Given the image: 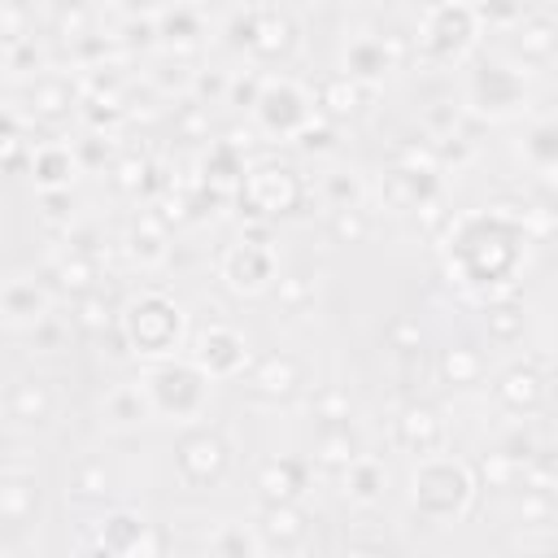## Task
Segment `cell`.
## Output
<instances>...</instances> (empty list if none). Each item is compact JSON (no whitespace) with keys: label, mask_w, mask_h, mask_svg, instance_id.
I'll use <instances>...</instances> for the list:
<instances>
[{"label":"cell","mask_w":558,"mask_h":558,"mask_svg":"<svg viewBox=\"0 0 558 558\" xmlns=\"http://www.w3.org/2000/svg\"><path fill=\"white\" fill-rule=\"evenodd\" d=\"M445 270L449 283H458L466 296L488 301L514 292L527 253H532V227L527 209L510 205H488V209H466L445 222Z\"/></svg>","instance_id":"1"},{"label":"cell","mask_w":558,"mask_h":558,"mask_svg":"<svg viewBox=\"0 0 558 558\" xmlns=\"http://www.w3.org/2000/svg\"><path fill=\"white\" fill-rule=\"evenodd\" d=\"M475 497H480V475L445 449L418 458L410 471V510L432 527L462 523L471 514Z\"/></svg>","instance_id":"2"},{"label":"cell","mask_w":558,"mask_h":558,"mask_svg":"<svg viewBox=\"0 0 558 558\" xmlns=\"http://www.w3.org/2000/svg\"><path fill=\"white\" fill-rule=\"evenodd\" d=\"M118 336L122 344L144 357V362H161V357H179V349L187 344V314L174 296L144 288L135 292L122 314H118Z\"/></svg>","instance_id":"3"},{"label":"cell","mask_w":558,"mask_h":558,"mask_svg":"<svg viewBox=\"0 0 558 558\" xmlns=\"http://www.w3.org/2000/svg\"><path fill=\"white\" fill-rule=\"evenodd\" d=\"M480 31L484 22L471 9V0H432L414 31V57L427 70H453L475 52Z\"/></svg>","instance_id":"4"},{"label":"cell","mask_w":558,"mask_h":558,"mask_svg":"<svg viewBox=\"0 0 558 558\" xmlns=\"http://www.w3.org/2000/svg\"><path fill=\"white\" fill-rule=\"evenodd\" d=\"M140 388L148 397L153 418L170 423H196L209 410V379L187 362V357H161L148 362L140 375Z\"/></svg>","instance_id":"5"},{"label":"cell","mask_w":558,"mask_h":558,"mask_svg":"<svg viewBox=\"0 0 558 558\" xmlns=\"http://www.w3.org/2000/svg\"><path fill=\"white\" fill-rule=\"evenodd\" d=\"M248 118L266 140H301L318 122L314 92L288 74H262V87L248 105Z\"/></svg>","instance_id":"6"},{"label":"cell","mask_w":558,"mask_h":558,"mask_svg":"<svg viewBox=\"0 0 558 558\" xmlns=\"http://www.w3.org/2000/svg\"><path fill=\"white\" fill-rule=\"evenodd\" d=\"M462 105H466L475 118L510 122V118H519V113L532 109V87H527V78H523L519 65H506V61H475V65L466 70Z\"/></svg>","instance_id":"7"},{"label":"cell","mask_w":558,"mask_h":558,"mask_svg":"<svg viewBox=\"0 0 558 558\" xmlns=\"http://www.w3.org/2000/svg\"><path fill=\"white\" fill-rule=\"evenodd\" d=\"M227 39H231L240 52H248L253 61H279V57L292 52L296 26H292L288 13H279V9H270V4H248V9H240V13L231 17Z\"/></svg>","instance_id":"8"},{"label":"cell","mask_w":558,"mask_h":558,"mask_svg":"<svg viewBox=\"0 0 558 558\" xmlns=\"http://www.w3.org/2000/svg\"><path fill=\"white\" fill-rule=\"evenodd\" d=\"M240 201L253 218H283L292 214L301 201H305V183L292 166H279V161H257L244 170L240 179Z\"/></svg>","instance_id":"9"},{"label":"cell","mask_w":558,"mask_h":558,"mask_svg":"<svg viewBox=\"0 0 558 558\" xmlns=\"http://www.w3.org/2000/svg\"><path fill=\"white\" fill-rule=\"evenodd\" d=\"M183 349H187V362H192L209 384H227V379H235V375L248 371V340H244L235 327H227V323L201 327Z\"/></svg>","instance_id":"10"},{"label":"cell","mask_w":558,"mask_h":558,"mask_svg":"<svg viewBox=\"0 0 558 558\" xmlns=\"http://www.w3.org/2000/svg\"><path fill=\"white\" fill-rule=\"evenodd\" d=\"M218 279L235 292V296H257L266 292L275 279H279V257L266 240H253V235H240L235 244L222 248L218 257Z\"/></svg>","instance_id":"11"},{"label":"cell","mask_w":558,"mask_h":558,"mask_svg":"<svg viewBox=\"0 0 558 558\" xmlns=\"http://www.w3.org/2000/svg\"><path fill=\"white\" fill-rule=\"evenodd\" d=\"M227 462H231L227 440H222L218 432H205V427L187 432V436L179 440V449H174V471H179V480H183L187 488H209V484H218V480L227 475Z\"/></svg>","instance_id":"12"},{"label":"cell","mask_w":558,"mask_h":558,"mask_svg":"<svg viewBox=\"0 0 558 558\" xmlns=\"http://www.w3.org/2000/svg\"><path fill=\"white\" fill-rule=\"evenodd\" d=\"M445 440H449V427H445V418H440L432 405L410 401V405L397 410V418H392V445H397L401 453L427 458V453H440Z\"/></svg>","instance_id":"13"},{"label":"cell","mask_w":558,"mask_h":558,"mask_svg":"<svg viewBox=\"0 0 558 558\" xmlns=\"http://www.w3.org/2000/svg\"><path fill=\"white\" fill-rule=\"evenodd\" d=\"M92 549L100 554H118V558H135V554H157V541H153V523L135 510H109L100 523H96V541Z\"/></svg>","instance_id":"14"},{"label":"cell","mask_w":558,"mask_h":558,"mask_svg":"<svg viewBox=\"0 0 558 558\" xmlns=\"http://www.w3.org/2000/svg\"><path fill=\"white\" fill-rule=\"evenodd\" d=\"M344 74L362 87H379L388 74H392V44L388 35H375V31H362L344 44Z\"/></svg>","instance_id":"15"},{"label":"cell","mask_w":558,"mask_h":558,"mask_svg":"<svg viewBox=\"0 0 558 558\" xmlns=\"http://www.w3.org/2000/svg\"><path fill=\"white\" fill-rule=\"evenodd\" d=\"M48 314H52V296H48V288H44L39 279L17 275V279H9V283L0 288V318H4L9 327L31 331V327L44 323Z\"/></svg>","instance_id":"16"},{"label":"cell","mask_w":558,"mask_h":558,"mask_svg":"<svg viewBox=\"0 0 558 558\" xmlns=\"http://www.w3.org/2000/svg\"><path fill=\"white\" fill-rule=\"evenodd\" d=\"M257 493L266 501H301L310 493V462L296 458V453L266 458L257 466Z\"/></svg>","instance_id":"17"},{"label":"cell","mask_w":558,"mask_h":558,"mask_svg":"<svg viewBox=\"0 0 558 558\" xmlns=\"http://www.w3.org/2000/svg\"><path fill=\"white\" fill-rule=\"evenodd\" d=\"M78 157H74V144H61V140H48L31 153V183L39 192H70V183L78 179Z\"/></svg>","instance_id":"18"},{"label":"cell","mask_w":558,"mask_h":558,"mask_svg":"<svg viewBox=\"0 0 558 558\" xmlns=\"http://www.w3.org/2000/svg\"><path fill=\"white\" fill-rule=\"evenodd\" d=\"M257 536H262V549H279V554H292L305 545L310 536V523L301 514L296 501H266V514L257 523Z\"/></svg>","instance_id":"19"},{"label":"cell","mask_w":558,"mask_h":558,"mask_svg":"<svg viewBox=\"0 0 558 558\" xmlns=\"http://www.w3.org/2000/svg\"><path fill=\"white\" fill-rule=\"evenodd\" d=\"M153 35H157V44H166V48H174V52H187V48L201 44V35H205V17H201L196 4H187V0H170L166 9L153 13Z\"/></svg>","instance_id":"20"},{"label":"cell","mask_w":558,"mask_h":558,"mask_svg":"<svg viewBox=\"0 0 558 558\" xmlns=\"http://www.w3.org/2000/svg\"><path fill=\"white\" fill-rule=\"evenodd\" d=\"M497 401H501V410H510V414H532V410H541V401H545V371H541L536 362H514V366L501 371V379H497Z\"/></svg>","instance_id":"21"},{"label":"cell","mask_w":558,"mask_h":558,"mask_svg":"<svg viewBox=\"0 0 558 558\" xmlns=\"http://www.w3.org/2000/svg\"><path fill=\"white\" fill-rule=\"evenodd\" d=\"M301 384V366L288 353H266L253 371H248V392L262 401H288Z\"/></svg>","instance_id":"22"},{"label":"cell","mask_w":558,"mask_h":558,"mask_svg":"<svg viewBox=\"0 0 558 558\" xmlns=\"http://www.w3.org/2000/svg\"><path fill=\"white\" fill-rule=\"evenodd\" d=\"M384 488H388V471L379 458L357 453L353 462H344V497L353 506H375L384 497Z\"/></svg>","instance_id":"23"},{"label":"cell","mask_w":558,"mask_h":558,"mask_svg":"<svg viewBox=\"0 0 558 558\" xmlns=\"http://www.w3.org/2000/svg\"><path fill=\"white\" fill-rule=\"evenodd\" d=\"M78 100H83V92H78V83L65 78V74H44V78H35V87H31V109H35L39 118H48V122L65 118Z\"/></svg>","instance_id":"24"},{"label":"cell","mask_w":558,"mask_h":558,"mask_svg":"<svg viewBox=\"0 0 558 558\" xmlns=\"http://www.w3.org/2000/svg\"><path fill=\"white\" fill-rule=\"evenodd\" d=\"M362 83H353L344 70H336V74H327L323 83H318V92H314V109L318 113H327L331 122H340V118H353L357 113V105H362Z\"/></svg>","instance_id":"25"},{"label":"cell","mask_w":558,"mask_h":558,"mask_svg":"<svg viewBox=\"0 0 558 558\" xmlns=\"http://www.w3.org/2000/svg\"><path fill=\"white\" fill-rule=\"evenodd\" d=\"M122 253H126L131 266H140V270H157V266L166 262L170 244H166V231H161L153 218H144V222H135V227L122 235Z\"/></svg>","instance_id":"26"},{"label":"cell","mask_w":558,"mask_h":558,"mask_svg":"<svg viewBox=\"0 0 558 558\" xmlns=\"http://www.w3.org/2000/svg\"><path fill=\"white\" fill-rule=\"evenodd\" d=\"M100 414H105L109 427H135V423L153 418L140 379H135V384H113V388L105 392V401H100Z\"/></svg>","instance_id":"27"},{"label":"cell","mask_w":558,"mask_h":558,"mask_svg":"<svg viewBox=\"0 0 558 558\" xmlns=\"http://www.w3.org/2000/svg\"><path fill=\"white\" fill-rule=\"evenodd\" d=\"M514 48H519V57H523V65H549L554 61V44H558V35H554V22L545 17V13H536V17H519L514 22Z\"/></svg>","instance_id":"28"},{"label":"cell","mask_w":558,"mask_h":558,"mask_svg":"<svg viewBox=\"0 0 558 558\" xmlns=\"http://www.w3.org/2000/svg\"><path fill=\"white\" fill-rule=\"evenodd\" d=\"M244 153H240V144L235 140H218V144H209V157H205V183L214 187V192H231V187H240V179H244Z\"/></svg>","instance_id":"29"},{"label":"cell","mask_w":558,"mask_h":558,"mask_svg":"<svg viewBox=\"0 0 558 558\" xmlns=\"http://www.w3.org/2000/svg\"><path fill=\"white\" fill-rule=\"evenodd\" d=\"M4 410L17 423H44L52 414V392H48L44 379H17L9 388V397H4Z\"/></svg>","instance_id":"30"},{"label":"cell","mask_w":558,"mask_h":558,"mask_svg":"<svg viewBox=\"0 0 558 558\" xmlns=\"http://www.w3.org/2000/svg\"><path fill=\"white\" fill-rule=\"evenodd\" d=\"M39 501V488L26 471H0V519L4 523H22Z\"/></svg>","instance_id":"31"},{"label":"cell","mask_w":558,"mask_h":558,"mask_svg":"<svg viewBox=\"0 0 558 558\" xmlns=\"http://www.w3.org/2000/svg\"><path fill=\"white\" fill-rule=\"evenodd\" d=\"M519 157H523L527 170H536V174L549 179L554 166H558V126H554V122L527 126V135H523V144H519Z\"/></svg>","instance_id":"32"},{"label":"cell","mask_w":558,"mask_h":558,"mask_svg":"<svg viewBox=\"0 0 558 558\" xmlns=\"http://www.w3.org/2000/svg\"><path fill=\"white\" fill-rule=\"evenodd\" d=\"M436 375H440L445 384H453V388L480 384V375H484V353L471 349V344H449V349L440 353V362H436Z\"/></svg>","instance_id":"33"},{"label":"cell","mask_w":558,"mask_h":558,"mask_svg":"<svg viewBox=\"0 0 558 558\" xmlns=\"http://www.w3.org/2000/svg\"><path fill=\"white\" fill-rule=\"evenodd\" d=\"M484 327H488L493 340L514 344V340L523 336V305H519L510 292H506V296H488V301H484Z\"/></svg>","instance_id":"34"},{"label":"cell","mask_w":558,"mask_h":558,"mask_svg":"<svg viewBox=\"0 0 558 558\" xmlns=\"http://www.w3.org/2000/svg\"><path fill=\"white\" fill-rule=\"evenodd\" d=\"M314 458H318V462H331V466H344V462L357 458V440H353V432H349V418L327 423V427L318 432V440H314Z\"/></svg>","instance_id":"35"},{"label":"cell","mask_w":558,"mask_h":558,"mask_svg":"<svg viewBox=\"0 0 558 558\" xmlns=\"http://www.w3.org/2000/svg\"><path fill=\"white\" fill-rule=\"evenodd\" d=\"M205 549L218 554V558H253V554H266V549H262V536H257V532H244L240 523L218 527V532L205 541Z\"/></svg>","instance_id":"36"},{"label":"cell","mask_w":558,"mask_h":558,"mask_svg":"<svg viewBox=\"0 0 558 558\" xmlns=\"http://www.w3.org/2000/svg\"><path fill=\"white\" fill-rule=\"evenodd\" d=\"M318 192H323V201H327L331 209L362 205V196H366V187H362V179H357L353 170H331V174H323Z\"/></svg>","instance_id":"37"},{"label":"cell","mask_w":558,"mask_h":558,"mask_svg":"<svg viewBox=\"0 0 558 558\" xmlns=\"http://www.w3.org/2000/svg\"><path fill=\"white\" fill-rule=\"evenodd\" d=\"M26 4L22 0H0V48L26 39Z\"/></svg>","instance_id":"38"},{"label":"cell","mask_w":558,"mask_h":558,"mask_svg":"<svg viewBox=\"0 0 558 558\" xmlns=\"http://www.w3.org/2000/svg\"><path fill=\"white\" fill-rule=\"evenodd\" d=\"M57 275H61V283L74 288V292H87V288H92V262H87L83 253H70L65 262H57Z\"/></svg>","instance_id":"39"},{"label":"cell","mask_w":558,"mask_h":558,"mask_svg":"<svg viewBox=\"0 0 558 558\" xmlns=\"http://www.w3.org/2000/svg\"><path fill=\"white\" fill-rule=\"evenodd\" d=\"M87 331H100V327H109L113 323V314H109V305H105V296H96V292H83L78 296V314H74Z\"/></svg>","instance_id":"40"},{"label":"cell","mask_w":558,"mask_h":558,"mask_svg":"<svg viewBox=\"0 0 558 558\" xmlns=\"http://www.w3.org/2000/svg\"><path fill=\"white\" fill-rule=\"evenodd\" d=\"M257 87H262V74H257V70L227 78V105H240V109H248V105H253V96H257Z\"/></svg>","instance_id":"41"},{"label":"cell","mask_w":558,"mask_h":558,"mask_svg":"<svg viewBox=\"0 0 558 558\" xmlns=\"http://www.w3.org/2000/svg\"><path fill=\"white\" fill-rule=\"evenodd\" d=\"M318 418H323V423L349 418V397H344L340 388H323V392H318Z\"/></svg>","instance_id":"42"},{"label":"cell","mask_w":558,"mask_h":558,"mask_svg":"<svg viewBox=\"0 0 558 558\" xmlns=\"http://www.w3.org/2000/svg\"><path fill=\"white\" fill-rule=\"evenodd\" d=\"M78 488V497H100L105 493V484H109V475H105V466L100 462H87V466H78V480H74Z\"/></svg>","instance_id":"43"},{"label":"cell","mask_w":558,"mask_h":558,"mask_svg":"<svg viewBox=\"0 0 558 558\" xmlns=\"http://www.w3.org/2000/svg\"><path fill=\"white\" fill-rule=\"evenodd\" d=\"M13 153H22V135L13 131V122H9V118H0V166H4Z\"/></svg>","instance_id":"44"},{"label":"cell","mask_w":558,"mask_h":558,"mask_svg":"<svg viewBox=\"0 0 558 558\" xmlns=\"http://www.w3.org/2000/svg\"><path fill=\"white\" fill-rule=\"evenodd\" d=\"M144 170H148V166L131 157V161L118 166V183H122V187H140V183H144Z\"/></svg>","instance_id":"45"}]
</instances>
